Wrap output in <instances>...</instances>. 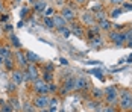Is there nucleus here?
<instances>
[{
  "label": "nucleus",
  "instance_id": "nucleus-32",
  "mask_svg": "<svg viewBox=\"0 0 132 112\" xmlns=\"http://www.w3.org/2000/svg\"><path fill=\"white\" fill-rule=\"evenodd\" d=\"M27 14H29V8H27V6H24V8L21 9V17H23V18H26Z\"/></svg>",
  "mask_w": 132,
  "mask_h": 112
},
{
  "label": "nucleus",
  "instance_id": "nucleus-9",
  "mask_svg": "<svg viewBox=\"0 0 132 112\" xmlns=\"http://www.w3.org/2000/svg\"><path fill=\"white\" fill-rule=\"evenodd\" d=\"M75 83H76V77L75 76H68L64 82V89H62V94H67L70 91L75 89Z\"/></svg>",
  "mask_w": 132,
  "mask_h": 112
},
{
  "label": "nucleus",
  "instance_id": "nucleus-31",
  "mask_svg": "<svg viewBox=\"0 0 132 112\" xmlns=\"http://www.w3.org/2000/svg\"><path fill=\"white\" fill-rule=\"evenodd\" d=\"M125 35H126V42H132V29L129 32H126Z\"/></svg>",
  "mask_w": 132,
  "mask_h": 112
},
{
  "label": "nucleus",
  "instance_id": "nucleus-45",
  "mask_svg": "<svg viewBox=\"0 0 132 112\" xmlns=\"http://www.w3.org/2000/svg\"><path fill=\"white\" fill-rule=\"evenodd\" d=\"M40 112H49V111H47V109H41Z\"/></svg>",
  "mask_w": 132,
  "mask_h": 112
},
{
  "label": "nucleus",
  "instance_id": "nucleus-5",
  "mask_svg": "<svg viewBox=\"0 0 132 112\" xmlns=\"http://www.w3.org/2000/svg\"><path fill=\"white\" fill-rule=\"evenodd\" d=\"M109 38H111V41L114 42V46H117V47H121V46H125L126 44V35L125 33H121V32H111L109 33Z\"/></svg>",
  "mask_w": 132,
  "mask_h": 112
},
{
  "label": "nucleus",
  "instance_id": "nucleus-30",
  "mask_svg": "<svg viewBox=\"0 0 132 112\" xmlns=\"http://www.w3.org/2000/svg\"><path fill=\"white\" fill-rule=\"evenodd\" d=\"M9 105L12 106V109H18V101H17V99H11Z\"/></svg>",
  "mask_w": 132,
  "mask_h": 112
},
{
  "label": "nucleus",
  "instance_id": "nucleus-3",
  "mask_svg": "<svg viewBox=\"0 0 132 112\" xmlns=\"http://www.w3.org/2000/svg\"><path fill=\"white\" fill-rule=\"evenodd\" d=\"M105 100L109 103V105H114V103H117L119 101V89L116 87H108L105 88Z\"/></svg>",
  "mask_w": 132,
  "mask_h": 112
},
{
  "label": "nucleus",
  "instance_id": "nucleus-41",
  "mask_svg": "<svg viewBox=\"0 0 132 112\" xmlns=\"http://www.w3.org/2000/svg\"><path fill=\"white\" fill-rule=\"evenodd\" d=\"M75 2H76V3H79V5H84V3H85V0H75Z\"/></svg>",
  "mask_w": 132,
  "mask_h": 112
},
{
  "label": "nucleus",
  "instance_id": "nucleus-16",
  "mask_svg": "<svg viewBox=\"0 0 132 112\" xmlns=\"http://www.w3.org/2000/svg\"><path fill=\"white\" fill-rule=\"evenodd\" d=\"M99 27H100V30H111L112 29V24H111V21L108 20V18H105V20H102V21H99Z\"/></svg>",
  "mask_w": 132,
  "mask_h": 112
},
{
  "label": "nucleus",
  "instance_id": "nucleus-38",
  "mask_svg": "<svg viewBox=\"0 0 132 112\" xmlns=\"http://www.w3.org/2000/svg\"><path fill=\"white\" fill-rule=\"evenodd\" d=\"M46 71H53V65H46Z\"/></svg>",
  "mask_w": 132,
  "mask_h": 112
},
{
  "label": "nucleus",
  "instance_id": "nucleus-20",
  "mask_svg": "<svg viewBox=\"0 0 132 112\" xmlns=\"http://www.w3.org/2000/svg\"><path fill=\"white\" fill-rule=\"evenodd\" d=\"M43 80H44L46 83H50L53 80V73L52 71H44V73H43Z\"/></svg>",
  "mask_w": 132,
  "mask_h": 112
},
{
  "label": "nucleus",
  "instance_id": "nucleus-19",
  "mask_svg": "<svg viewBox=\"0 0 132 112\" xmlns=\"http://www.w3.org/2000/svg\"><path fill=\"white\" fill-rule=\"evenodd\" d=\"M3 62H5V67H6V70H9V71H12V70H14L15 61H14L12 58H8V59H5Z\"/></svg>",
  "mask_w": 132,
  "mask_h": 112
},
{
  "label": "nucleus",
  "instance_id": "nucleus-40",
  "mask_svg": "<svg viewBox=\"0 0 132 112\" xmlns=\"http://www.w3.org/2000/svg\"><path fill=\"white\" fill-rule=\"evenodd\" d=\"M56 5L58 6H64V0H56Z\"/></svg>",
  "mask_w": 132,
  "mask_h": 112
},
{
  "label": "nucleus",
  "instance_id": "nucleus-10",
  "mask_svg": "<svg viewBox=\"0 0 132 112\" xmlns=\"http://www.w3.org/2000/svg\"><path fill=\"white\" fill-rule=\"evenodd\" d=\"M12 82L15 85H20V83L24 82V79H23V71H21V70H12Z\"/></svg>",
  "mask_w": 132,
  "mask_h": 112
},
{
  "label": "nucleus",
  "instance_id": "nucleus-46",
  "mask_svg": "<svg viewBox=\"0 0 132 112\" xmlns=\"http://www.w3.org/2000/svg\"><path fill=\"white\" fill-rule=\"evenodd\" d=\"M3 61H5V59H3V58H2V56H0V64L3 62Z\"/></svg>",
  "mask_w": 132,
  "mask_h": 112
},
{
  "label": "nucleus",
  "instance_id": "nucleus-6",
  "mask_svg": "<svg viewBox=\"0 0 132 112\" xmlns=\"http://www.w3.org/2000/svg\"><path fill=\"white\" fill-rule=\"evenodd\" d=\"M88 88V79L87 76H78L76 83H75V91H84Z\"/></svg>",
  "mask_w": 132,
  "mask_h": 112
},
{
  "label": "nucleus",
  "instance_id": "nucleus-22",
  "mask_svg": "<svg viewBox=\"0 0 132 112\" xmlns=\"http://www.w3.org/2000/svg\"><path fill=\"white\" fill-rule=\"evenodd\" d=\"M21 108H23V112H35V106L29 101H24V105Z\"/></svg>",
  "mask_w": 132,
  "mask_h": 112
},
{
  "label": "nucleus",
  "instance_id": "nucleus-33",
  "mask_svg": "<svg viewBox=\"0 0 132 112\" xmlns=\"http://www.w3.org/2000/svg\"><path fill=\"white\" fill-rule=\"evenodd\" d=\"M49 92H56V85L55 83H49Z\"/></svg>",
  "mask_w": 132,
  "mask_h": 112
},
{
  "label": "nucleus",
  "instance_id": "nucleus-15",
  "mask_svg": "<svg viewBox=\"0 0 132 112\" xmlns=\"http://www.w3.org/2000/svg\"><path fill=\"white\" fill-rule=\"evenodd\" d=\"M47 8V3L44 2V0H37L35 3H34V9L37 11V12H41V11H44Z\"/></svg>",
  "mask_w": 132,
  "mask_h": 112
},
{
  "label": "nucleus",
  "instance_id": "nucleus-37",
  "mask_svg": "<svg viewBox=\"0 0 132 112\" xmlns=\"http://www.w3.org/2000/svg\"><path fill=\"white\" fill-rule=\"evenodd\" d=\"M15 87H17V85H15V83H9V88H8V89H9V91H14V89H15Z\"/></svg>",
  "mask_w": 132,
  "mask_h": 112
},
{
  "label": "nucleus",
  "instance_id": "nucleus-1",
  "mask_svg": "<svg viewBox=\"0 0 132 112\" xmlns=\"http://www.w3.org/2000/svg\"><path fill=\"white\" fill-rule=\"evenodd\" d=\"M119 103L121 106V109L132 111V92L129 89H123L119 94Z\"/></svg>",
  "mask_w": 132,
  "mask_h": 112
},
{
  "label": "nucleus",
  "instance_id": "nucleus-27",
  "mask_svg": "<svg viewBox=\"0 0 132 112\" xmlns=\"http://www.w3.org/2000/svg\"><path fill=\"white\" fill-rule=\"evenodd\" d=\"M93 96L94 97H102V96H105V92L102 89H93Z\"/></svg>",
  "mask_w": 132,
  "mask_h": 112
},
{
  "label": "nucleus",
  "instance_id": "nucleus-36",
  "mask_svg": "<svg viewBox=\"0 0 132 112\" xmlns=\"http://www.w3.org/2000/svg\"><path fill=\"white\" fill-rule=\"evenodd\" d=\"M8 18H9V15H6V14H3V15L0 17V21H6Z\"/></svg>",
  "mask_w": 132,
  "mask_h": 112
},
{
  "label": "nucleus",
  "instance_id": "nucleus-4",
  "mask_svg": "<svg viewBox=\"0 0 132 112\" xmlns=\"http://www.w3.org/2000/svg\"><path fill=\"white\" fill-rule=\"evenodd\" d=\"M32 105H34L35 108H38V109H46V108L50 105V99H49V96H38V94H37V97L34 99Z\"/></svg>",
  "mask_w": 132,
  "mask_h": 112
},
{
  "label": "nucleus",
  "instance_id": "nucleus-28",
  "mask_svg": "<svg viewBox=\"0 0 132 112\" xmlns=\"http://www.w3.org/2000/svg\"><path fill=\"white\" fill-rule=\"evenodd\" d=\"M121 9L123 11H132V3H123L121 5Z\"/></svg>",
  "mask_w": 132,
  "mask_h": 112
},
{
  "label": "nucleus",
  "instance_id": "nucleus-18",
  "mask_svg": "<svg viewBox=\"0 0 132 112\" xmlns=\"http://www.w3.org/2000/svg\"><path fill=\"white\" fill-rule=\"evenodd\" d=\"M70 30L73 32V35H76V37H82L84 35V32H82V27H80L79 24H75L70 27Z\"/></svg>",
  "mask_w": 132,
  "mask_h": 112
},
{
  "label": "nucleus",
  "instance_id": "nucleus-39",
  "mask_svg": "<svg viewBox=\"0 0 132 112\" xmlns=\"http://www.w3.org/2000/svg\"><path fill=\"white\" fill-rule=\"evenodd\" d=\"M59 62H61V65H68V64H67V59H64V58H61Z\"/></svg>",
  "mask_w": 132,
  "mask_h": 112
},
{
  "label": "nucleus",
  "instance_id": "nucleus-42",
  "mask_svg": "<svg viewBox=\"0 0 132 112\" xmlns=\"http://www.w3.org/2000/svg\"><path fill=\"white\" fill-rule=\"evenodd\" d=\"M128 62H132V55L129 56V58H128Z\"/></svg>",
  "mask_w": 132,
  "mask_h": 112
},
{
  "label": "nucleus",
  "instance_id": "nucleus-21",
  "mask_svg": "<svg viewBox=\"0 0 132 112\" xmlns=\"http://www.w3.org/2000/svg\"><path fill=\"white\" fill-rule=\"evenodd\" d=\"M9 39H11V44H12V47H14V49H20V47H21V44H20L18 38L15 37V35H12V33H11Z\"/></svg>",
  "mask_w": 132,
  "mask_h": 112
},
{
  "label": "nucleus",
  "instance_id": "nucleus-12",
  "mask_svg": "<svg viewBox=\"0 0 132 112\" xmlns=\"http://www.w3.org/2000/svg\"><path fill=\"white\" fill-rule=\"evenodd\" d=\"M52 18H53V24H55V27H56L58 30H59V29H62V27H65L67 21L61 17V15H53Z\"/></svg>",
  "mask_w": 132,
  "mask_h": 112
},
{
  "label": "nucleus",
  "instance_id": "nucleus-35",
  "mask_svg": "<svg viewBox=\"0 0 132 112\" xmlns=\"http://www.w3.org/2000/svg\"><path fill=\"white\" fill-rule=\"evenodd\" d=\"M12 29H14V27L11 24H6V26H5V30H6V32H12Z\"/></svg>",
  "mask_w": 132,
  "mask_h": 112
},
{
  "label": "nucleus",
  "instance_id": "nucleus-23",
  "mask_svg": "<svg viewBox=\"0 0 132 112\" xmlns=\"http://www.w3.org/2000/svg\"><path fill=\"white\" fill-rule=\"evenodd\" d=\"M44 26H46L47 29H53V27H55L52 17H44Z\"/></svg>",
  "mask_w": 132,
  "mask_h": 112
},
{
  "label": "nucleus",
  "instance_id": "nucleus-8",
  "mask_svg": "<svg viewBox=\"0 0 132 112\" xmlns=\"http://www.w3.org/2000/svg\"><path fill=\"white\" fill-rule=\"evenodd\" d=\"M61 17L65 20V21H71L75 18V9L71 6H62L61 9Z\"/></svg>",
  "mask_w": 132,
  "mask_h": 112
},
{
  "label": "nucleus",
  "instance_id": "nucleus-13",
  "mask_svg": "<svg viewBox=\"0 0 132 112\" xmlns=\"http://www.w3.org/2000/svg\"><path fill=\"white\" fill-rule=\"evenodd\" d=\"M0 56L3 59H8V58H12V51H11V47L5 46V47H0Z\"/></svg>",
  "mask_w": 132,
  "mask_h": 112
},
{
  "label": "nucleus",
  "instance_id": "nucleus-11",
  "mask_svg": "<svg viewBox=\"0 0 132 112\" xmlns=\"http://www.w3.org/2000/svg\"><path fill=\"white\" fill-rule=\"evenodd\" d=\"M80 20H82V23H85V24H88V26H93L94 21H96L94 14H91V12H84L82 17H80Z\"/></svg>",
  "mask_w": 132,
  "mask_h": 112
},
{
  "label": "nucleus",
  "instance_id": "nucleus-34",
  "mask_svg": "<svg viewBox=\"0 0 132 112\" xmlns=\"http://www.w3.org/2000/svg\"><path fill=\"white\" fill-rule=\"evenodd\" d=\"M112 5H123V0H109Z\"/></svg>",
  "mask_w": 132,
  "mask_h": 112
},
{
  "label": "nucleus",
  "instance_id": "nucleus-17",
  "mask_svg": "<svg viewBox=\"0 0 132 112\" xmlns=\"http://www.w3.org/2000/svg\"><path fill=\"white\" fill-rule=\"evenodd\" d=\"M0 112H14L12 106L6 101H0Z\"/></svg>",
  "mask_w": 132,
  "mask_h": 112
},
{
  "label": "nucleus",
  "instance_id": "nucleus-26",
  "mask_svg": "<svg viewBox=\"0 0 132 112\" xmlns=\"http://www.w3.org/2000/svg\"><path fill=\"white\" fill-rule=\"evenodd\" d=\"M53 8H46L44 9V17H53Z\"/></svg>",
  "mask_w": 132,
  "mask_h": 112
},
{
  "label": "nucleus",
  "instance_id": "nucleus-43",
  "mask_svg": "<svg viewBox=\"0 0 132 112\" xmlns=\"http://www.w3.org/2000/svg\"><path fill=\"white\" fill-rule=\"evenodd\" d=\"M126 46H128V47H132V42H126Z\"/></svg>",
  "mask_w": 132,
  "mask_h": 112
},
{
  "label": "nucleus",
  "instance_id": "nucleus-7",
  "mask_svg": "<svg viewBox=\"0 0 132 112\" xmlns=\"http://www.w3.org/2000/svg\"><path fill=\"white\" fill-rule=\"evenodd\" d=\"M15 64L20 67V68H24L26 70V67L29 65L26 59V55L23 53V51H15Z\"/></svg>",
  "mask_w": 132,
  "mask_h": 112
},
{
  "label": "nucleus",
  "instance_id": "nucleus-44",
  "mask_svg": "<svg viewBox=\"0 0 132 112\" xmlns=\"http://www.w3.org/2000/svg\"><path fill=\"white\" fill-rule=\"evenodd\" d=\"M3 9V5H2V0H0V11Z\"/></svg>",
  "mask_w": 132,
  "mask_h": 112
},
{
  "label": "nucleus",
  "instance_id": "nucleus-25",
  "mask_svg": "<svg viewBox=\"0 0 132 112\" xmlns=\"http://www.w3.org/2000/svg\"><path fill=\"white\" fill-rule=\"evenodd\" d=\"M91 74H94L96 77H99L100 80H103V73H102L100 70H96V68H94V70H91Z\"/></svg>",
  "mask_w": 132,
  "mask_h": 112
},
{
  "label": "nucleus",
  "instance_id": "nucleus-47",
  "mask_svg": "<svg viewBox=\"0 0 132 112\" xmlns=\"http://www.w3.org/2000/svg\"><path fill=\"white\" fill-rule=\"evenodd\" d=\"M29 2H34V0H29Z\"/></svg>",
  "mask_w": 132,
  "mask_h": 112
},
{
  "label": "nucleus",
  "instance_id": "nucleus-29",
  "mask_svg": "<svg viewBox=\"0 0 132 112\" xmlns=\"http://www.w3.org/2000/svg\"><path fill=\"white\" fill-rule=\"evenodd\" d=\"M102 112H116V108H114L112 105H109V106H105V108L102 109Z\"/></svg>",
  "mask_w": 132,
  "mask_h": 112
},
{
  "label": "nucleus",
  "instance_id": "nucleus-14",
  "mask_svg": "<svg viewBox=\"0 0 132 112\" xmlns=\"http://www.w3.org/2000/svg\"><path fill=\"white\" fill-rule=\"evenodd\" d=\"M24 55H26V59H27V62H29V64H35V62H38V61H40V56H38V55H35V53H32V51H29V50H27Z\"/></svg>",
  "mask_w": 132,
  "mask_h": 112
},
{
  "label": "nucleus",
  "instance_id": "nucleus-24",
  "mask_svg": "<svg viewBox=\"0 0 132 112\" xmlns=\"http://www.w3.org/2000/svg\"><path fill=\"white\" fill-rule=\"evenodd\" d=\"M121 14H123V9H121V8H116V9L111 11V15H109V17H111V18H117Z\"/></svg>",
  "mask_w": 132,
  "mask_h": 112
},
{
  "label": "nucleus",
  "instance_id": "nucleus-2",
  "mask_svg": "<svg viewBox=\"0 0 132 112\" xmlns=\"http://www.w3.org/2000/svg\"><path fill=\"white\" fill-rule=\"evenodd\" d=\"M32 85H34V91H35L38 96H49V83H46L43 79L34 80Z\"/></svg>",
  "mask_w": 132,
  "mask_h": 112
}]
</instances>
